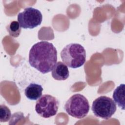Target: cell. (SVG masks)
I'll return each mask as SVG.
<instances>
[{
    "mask_svg": "<svg viewBox=\"0 0 125 125\" xmlns=\"http://www.w3.org/2000/svg\"><path fill=\"white\" fill-rule=\"evenodd\" d=\"M116 105L110 98L102 96L93 102L91 109L94 115L105 120L109 119L116 111Z\"/></svg>",
    "mask_w": 125,
    "mask_h": 125,
    "instance_id": "obj_4",
    "label": "cell"
},
{
    "mask_svg": "<svg viewBox=\"0 0 125 125\" xmlns=\"http://www.w3.org/2000/svg\"><path fill=\"white\" fill-rule=\"evenodd\" d=\"M51 74L55 80L63 81L68 78L69 72L67 66L64 63L58 62L54 66Z\"/></svg>",
    "mask_w": 125,
    "mask_h": 125,
    "instance_id": "obj_7",
    "label": "cell"
},
{
    "mask_svg": "<svg viewBox=\"0 0 125 125\" xmlns=\"http://www.w3.org/2000/svg\"><path fill=\"white\" fill-rule=\"evenodd\" d=\"M125 86L124 84L118 86L114 91L112 95L114 101L122 110L125 109Z\"/></svg>",
    "mask_w": 125,
    "mask_h": 125,
    "instance_id": "obj_9",
    "label": "cell"
},
{
    "mask_svg": "<svg viewBox=\"0 0 125 125\" xmlns=\"http://www.w3.org/2000/svg\"><path fill=\"white\" fill-rule=\"evenodd\" d=\"M43 88L42 85L35 83H31L25 89V96L31 100H36L39 99L42 95Z\"/></svg>",
    "mask_w": 125,
    "mask_h": 125,
    "instance_id": "obj_8",
    "label": "cell"
},
{
    "mask_svg": "<svg viewBox=\"0 0 125 125\" xmlns=\"http://www.w3.org/2000/svg\"><path fill=\"white\" fill-rule=\"evenodd\" d=\"M59 103L54 97L45 94L41 96L36 102L35 110L41 117L49 118L55 115L57 112Z\"/></svg>",
    "mask_w": 125,
    "mask_h": 125,
    "instance_id": "obj_5",
    "label": "cell"
},
{
    "mask_svg": "<svg viewBox=\"0 0 125 125\" xmlns=\"http://www.w3.org/2000/svg\"><path fill=\"white\" fill-rule=\"evenodd\" d=\"M64 108L67 113L76 118L85 117L89 110V104L87 99L83 95L76 94L66 101Z\"/></svg>",
    "mask_w": 125,
    "mask_h": 125,
    "instance_id": "obj_3",
    "label": "cell"
},
{
    "mask_svg": "<svg viewBox=\"0 0 125 125\" xmlns=\"http://www.w3.org/2000/svg\"><path fill=\"white\" fill-rule=\"evenodd\" d=\"M6 29L9 35L14 38L19 37L21 32V26L19 22L15 21H11L7 26Z\"/></svg>",
    "mask_w": 125,
    "mask_h": 125,
    "instance_id": "obj_10",
    "label": "cell"
},
{
    "mask_svg": "<svg viewBox=\"0 0 125 125\" xmlns=\"http://www.w3.org/2000/svg\"><path fill=\"white\" fill-rule=\"evenodd\" d=\"M63 63L67 66L77 68L82 66L86 60V52L84 47L79 43H71L66 45L61 52Z\"/></svg>",
    "mask_w": 125,
    "mask_h": 125,
    "instance_id": "obj_2",
    "label": "cell"
},
{
    "mask_svg": "<svg viewBox=\"0 0 125 125\" xmlns=\"http://www.w3.org/2000/svg\"><path fill=\"white\" fill-rule=\"evenodd\" d=\"M11 113L9 108L4 104L0 105V122H6L9 121Z\"/></svg>",
    "mask_w": 125,
    "mask_h": 125,
    "instance_id": "obj_11",
    "label": "cell"
},
{
    "mask_svg": "<svg viewBox=\"0 0 125 125\" xmlns=\"http://www.w3.org/2000/svg\"><path fill=\"white\" fill-rule=\"evenodd\" d=\"M42 20V15L40 10L29 7L19 13L18 21L21 27L24 29H33L40 25Z\"/></svg>",
    "mask_w": 125,
    "mask_h": 125,
    "instance_id": "obj_6",
    "label": "cell"
},
{
    "mask_svg": "<svg viewBox=\"0 0 125 125\" xmlns=\"http://www.w3.org/2000/svg\"><path fill=\"white\" fill-rule=\"evenodd\" d=\"M57 61V51L54 45L47 41L34 44L30 50V65L42 74L52 71Z\"/></svg>",
    "mask_w": 125,
    "mask_h": 125,
    "instance_id": "obj_1",
    "label": "cell"
}]
</instances>
